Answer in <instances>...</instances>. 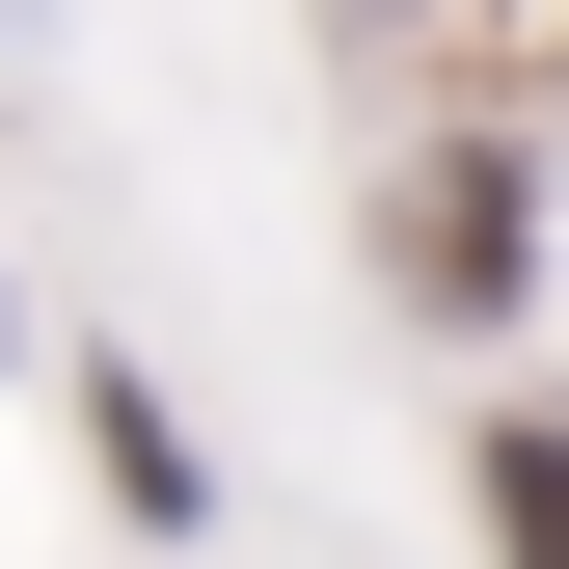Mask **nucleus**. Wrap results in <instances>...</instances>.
Instances as JSON below:
<instances>
[{
  "mask_svg": "<svg viewBox=\"0 0 569 569\" xmlns=\"http://www.w3.org/2000/svg\"><path fill=\"white\" fill-rule=\"evenodd\" d=\"M82 435H109V488H136V516H163V542L218 516V461H190V407H163V380H82Z\"/></svg>",
  "mask_w": 569,
  "mask_h": 569,
  "instance_id": "f03ea898",
  "label": "nucleus"
},
{
  "mask_svg": "<svg viewBox=\"0 0 569 569\" xmlns=\"http://www.w3.org/2000/svg\"><path fill=\"white\" fill-rule=\"evenodd\" d=\"M516 244H542V190H516V163H435V299H461V326H488V299H542Z\"/></svg>",
  "mask_w": 569,
  "mask_h": 569,
  "instance_id": "f257e3e1",
  "label": "nucleus"
},
{
  "mask_svg": "<svg viewBox=\"0 0 569 569\" xmlns=\"http://www.w3.org/2000/svg\"><path fill=\"white\" fill-rule=\"evenodd\" d=\"M488 542H516V569H569V435H488Z\"/></svg>",
  "mask_w": 569,
  "mask_h": 569,
  "instance_id": "7ed1b4c3",
  "label": "nucleus"
}]
</instances>
